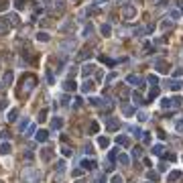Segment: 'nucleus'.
<instances>
[{"mask_svg":"<svg viewBox=\"0 0 183 183\" xmlns=\"http://www.w3.org/2000/svg\"><path fill=\"white\" fill-rule=\"evenodd\" d=\"M63 8V0H51V4H49V10H61Z\"/></svg>","mask_w":183,"mask_h":183,"instance_id":"1","label":"nucleus"},{"mask_svg":"<svg viewBox=\"0 0 183 183\" xmlns=\"http://www.w3.org/2000/svg\"><path fill=\"white\" fill-rule=\"evenodd\" d=\"M6 25H10V18H0V35H4V33L8 31Z\"/></svg>","mask_w":183,"mask_h":183,"instance_id":"2","label":"nucleus"},{"mask_svg":"<svg viewBox=\"0 0 183 183\" xmlns=\"http://www.w3.org/2000/svg\"><path fill=\"white\" fill-rule=\"evenodd\" d=\"M31 87H35V77H33V75L29 77V81H25V85H22V89L27 92V89H31Z\"/></svg>","mask_w":183,"mask_h":183,"instance_id":"3","label":"nucleus"},{"mask_svg":"<svg viewBox=\"0 0 183 183\" xmlns=\"http://www.w3.org/2000/svg\"><path fill=\"white\" fill-rule=\"evenodd\" d=\"M49 39H51V37H49L47 33H39V35H37V41H41V43H47Z\"/></svg>","mask_w":183,"mask_h":183,"instance_id":"4","label":"nucleus"},{"mask_svg":"<svg viewBox=\"0 0 183 183\" xmlns=\"http://www.w3.org/2000/svg\"><path fill=\"white\" fill-rule=\"evenodd\" d=\"M134 14H136V10H134L132 6H128V8H126V12H124V16H126V18H134Z\"/></svg>","mask_w":183,"mask_h":183,"instance_id":"5","label":"nucleus"},{"mask_svg":"<svg viewBox=\"0 0 183 183\" xmlns=\"http://www.w3.org/2000/svg\"><path fill=\"white\" fill-rule=\"evenodd\" d=\"M14 81V73L12 71H6V75H4V83H12Z\"/></svg>","mask_w":183,"mask_h":183,"instance_id":"6","label":"nucleus"},{"mask_svg":"<svg viewBox=\"0 0 183 183\" xmlns=\"http://www.w3.org/2000/svg\"><path fill=\"white\" fill-rule=\"evenodd\" d=\"M102 35H104V37L110 35V25H104V27H102Z\"/></svg>","mask_w":183,"mask_h":183,"instance_id":"7","label":"nucleus"},{"mask_svg":"<svg viewBox=\"0 0 183 183\" xmlns=\"http://www.w3.org/2000/svg\"><path fill=\"white\" fill-rule=\"evenodd\" d=\"M85 57H89V51H87V49H83V51L77 55V59H85Z\"/></svg>","mask_w":183,"mask_h":183,"instance_id":"8","label":"nucleus"},{"mask_svg":"<svg viewBox=\"0 0 183 183\" xmlns=\"http://www.w3.org/2000/svg\"><path fill=\"white\" fill-rule=\"evenodd\" d=\"M65 87H67V89H73L75 85H73V81H65Z\"/></svg>","mask_w":183,"mask_h":183,"instance_id":"9","label":"nucleus"},{"mask_svg":"<svg viewBox=\"0 0 183 183\" xmlns=\"http://www.w3.org/2000/svg\"><path fill=\"white\" fill-rule=\"evenodd\" d=\"M10 149H8V145H2V147H0V153H8Z\"/></svg>","mask_w":183,"mask_h":183,"instance_id":"10","label":"nucleus"},{"mask_svg":"<svg viewBox=\"0 0 183 183\" xmlns=\"http://www.w3.org/2000/svg\"><path fill=\"white\" fill-rule=\"evenodd\" d=\"M89 71H92V65H85V67H83V73H85V75H87V73H89Z\"/></svg>","mask_w":183,"mask_h":183,"instance_id":"11","label":"nucleus"},{"mask_svg":"<svg viewBox=\"0 0 183 183\" xmlns=\"http://www.w3.org/2000/svg\"><path fill=\"white\" fill-rule=\"evenodd\" d=\"M47 79H49V83H53V73L51 71H47Z\"/></svg>","mask_w":183,"mask_h":183,"instance_id":"12","label":"nucleus"}]
</instances>
